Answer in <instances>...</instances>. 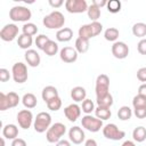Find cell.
Here are the masks:
<instances>
[{
	"instance_id": "cell-1",
	"label": "cell",
	"mask_w": 146,
	"mask_h": 146,
	"mask_svg": "<svg viewBox=\"0 0 146 146\" xmlns=\"http://www.w3.org/2000/svg\"><path fill=\"white\" fill-rule=\"evenodd\" d=\"M42 23L49 30H60L65 24V17L60 11L54 10L43 17Z\"/></svg>"
},
{
	"instance_id": "cell-2",
	"label": "cell",
	"mask_w": 146,
	"mask_h": 146,
	"mask_svg": "<svg viewBox=\"0 0 146 146\" xmlns=\"http://www.w3.org/2000/svg\"><path fill=\"white\" fill-rule=\"evenodd\" d=\"M102 31H103L102 23L91 22L89 24H84V25L80 26L78 33H79V38H82V39H86V40H90L91 38H95L97 35H99Z\"/></svg>"
},
{
	"instance_id": "cell-3",
	"label": "cell",
	"mask_w": 146,
	"mask_h": 146,
	"mask_svg": "<svg viewBox=\"0 0 146 146\" xmlns=\"http://www.w3.org/2000/svg\"><path fill=\"white\" fill-rule=\"evenodd\" d=\"M65 132H66V125L64 123L56 122V123L51 124L50 128L47 130L46 139L48 143H51V144L58 143L62 139V137L65 135Z\"/></svg>"
},
{
	"instance_id": "cell-4",
	"label": "cell",
	"mask_w": 146,
	"mask_h": 146,
	"mask_svg": "<svg viewBox=\"0 0 146 146\" xmlns=\"http://www.w3.org/2000/svg\"><path fill=\"white\" fill-rule=\"evenodd\" d=\"M51 125V115L47 112H40L36 114L34 122H33V128L38 133L47 132V130Z\"/></svg>"
},
{
	"instance_id": "cell-5",
	"label": "cell",
	"mask_w": 146,
	"mask_h": 146,
	"mask_svg": "<svg viewBox=\"0 0 146 146\" xmlns=\"http://www.w3.org/2000/svg\"><path fill=\"white\" fill-rule=\"evenodd\" d=\"M32 17V13L27 7L14 6L9 10V18L13 22H27Z\"/></svg>"
},
{
	"instance_id": "cell-6",
	"label": "cell",
	"mask_w": 146,
	"mask_h": 146,
	"mask_svg": "<svg viewBox=\"0 0 146 146\" xmlns=\"http://www.w3.org/2000/svg\"><path fill=\"white\" fill-rule=\"evenodd\" d=\"M11 76L16 83H24L27 81V66L22 62H17L11 67Z\"/></svg>"
},
{
	"instance_id": "cell-7",
	"label": "cell",
	"mask_w": 146,
	"mask_h": 146,
	"mask_svg": "<svg viewBox=\"0 0 146 146\" xmlns=\"http://www.w3.org/2000/svg\"><path fill=\"white\" fill-rule=\"evenodd\" d=\"M81 124L86 130L90 132H98L100 129H103V121L96 116H92L91 114H86L82 116Z\"/></svg>"
},
{
	"instance_id": "cell-8",
	"label": "cell",
	"mask_w": 146,
	"mask_h": 146,
	"mask_svg": "<svg viewBox=\"0 0 146 146\" xmlns=\"http://www.w3.org/2000/svg\"><path fill=\"white\" fill-rule=\"evenodd\" d=\"M103 135L105 138L110 140H121L125 136V132L123 130H120L116 124L108 123L105 127H103Z\"/></svg>"
},
{
	"instance_id": "cell-9",
	"label": "cell",
	"mask_w": 146,
	"mask_h": 146,
	"mask_svg": "<svg viewBox=\"0 0 146 146\" xmlns=\"http://www.w3.org/2000/svg\"><path fill=\"white\" fill-rule=\"evenodd\" d=\"M96 97H102L110 92V78L106 74H99L96 79V86H95Z\"/></svg>"
},
{
	"instance_id": "cell-10",
	"label": "cell",
	"mask_w": 146,
	"mask_h": 146,
	"mask_svg": "<svg viewBox=\"0 0 146 146\" xmlns=\"http://www.w3.org/2000/svg\"><path fill=\"white\" fill-rule=\"evenodd\" d=\"M88 3L86 0H67L65 1V8L71 14H81L88 10Z\"/></svg>"
},
{
	"instance_id": "cell-11",
	"label": "cell",
	"mask_w": 146,
	"mask_h": 146,
	"mask_svg": "<svg viewBox=\"0 0 146 146\" xmlns=\"http://www.w3.org/2000/svg\"><path fill=\"white\" fill-rule=\"evenodd\" d=\"M18 32L19 30L16 24H6L0 31V38L6 42H10L18 35Z\"/></svg>"
},
{
	"instance_id": "cell-12",
	"label": "cell",
	"mask_w": 146,
	"mask_h": 146,
	"mask_svg": "<svg viewBox=\"0 0 146 146\" xmlns=\"http://www.w3.org/2000/svg\"><path fill=\"white\" fill-rule=\"evenodd\" d=\"M16 120L18 122V125L24 129V130H27L32 123L34 122L33 121V114L30 110H22L17 113V116H16Z\"/></svg>"
},
{
	"instance_id": "cell-13",
	"label": "cell",
	"mask_w": 146,
	"mask_h": 146,
	"mask_svg": "<svg viewBox=\"0 0 146 146\" xmlns=\"http://www.w3.org/2000/svg\"><path fill=\"white\" fill-rule=\"evenodd\" d=\"M112 55L117 59H124L129 55V47L123 41H116L112 44Z\"/></svg>"
},
{
	"instance_id": "cell-14",
	"label": "cell",
	"mask_w": 146,
	"mask_h": 146,
	"mask_svg": "<svg viewBox=\"0 0 146 146\" xmlns=\"http://www.w3.org/2000/svg\"><path fill=\"white\" fill-rule=\"evenodd\" d=\"M78 51L75 50V48L73 47H64L60 49L59 51V57L60 59L64 62V63H67V64H71V63H74L76 62L78 59Z\"/></svg>"
},
{
	"instance_id": "cell-15",
	"label": "cell",
	"mask_w": 146,
	"mask_h": 146,
	"mask_svg": "<svg viewBox=\"0 0 146 146\" xmlns=\"http://www.w3.org/2000/svg\"><path fill=\"white\" fill-rule=\"evenodd\" d=\"M68 138H70L71 143L75 144V145H80L84 141L86 135H84V131L80 127L74 125V127L70 128V130H68Z\"/></svg>"
},
{
	"instance_id": "cell-16",
	"label": "cell",
	"mask_w": 146,
	"mask_h": 146,
	"mask_svg": "<svg viewBox=\"0 0 146 146\" xmlns=\"http://www.w3.org/2000/svg\"><path fill=\"white\" fill-rule=\"evenodd\" d=\"M81 107L76 104V103H74V104H70L68 106H66L65 108H64V115H65V117L68 120V121H71V122H75L79 117H80V115H81Z\"/></svg>"
},
{
	"instance_id": "cell-17",
	"label": "cell",
	"mask_w": 146,
	"mask_h": 146,
	"mask_svg": "<svg viewBox=\"0 0 146 146\" xmlns=\"http://www.w3.org/2000/svg\"><path fill=\"white\" fill-rule=\"evenodd\" d=\"M24 57H25V60H26V63H27L29 66L36 67V66L40 65L41 58H40V55L36 52V50H34V49L26 50L25 54H24Z\"/></svg>"
},
{
	"instance_id": "cell-18",
	"label": "cell",
	"mask_w": 146,
	"mask_h": 146,
	"mask_svg": "<svg viewBox=\"0 0 146 146\" xmlns=\"http://www.w3.org/2000/svg\"><path fill=\"white\" fill-rule=\"evenodd\" d=\"M41 97L42 99L44 100V103L47 104L48 102H50L51 99L56 98V97H59L58 96V90L56 87L54 86H47L42 89V92H41Z\"/></svg>"
},
{
	"instance_id": "cell-19",
	"label": "cell",
	"mask_w": 146,
	"mask_h": 146,
	"mask_svg": "<svg viewBox=\"0 0 146 146\" xmlns=\"http://www.w3.org/2000/svg\"><path fill=\"white\" fill-rule=\"evenodd\" d=\"M2 136H3L5 138L11 139V140L18 138V137H17V136H18V128H17V125H16V124H13V123L6 124V125L2 128Z\"/></svg>"
},
{
	"instance_id": "cell-20",
	"label": "cell",
	"mask_w": 146,
	"mask_h": 146,
	"mask_svg": "<svg viewBox=\"0 0 146 146\" xmlns=\"http://www.w3.org/2000/svg\"><path fill=\"white\" fill-rule=\"evenodd\" d=\"M87 97V91L83 87L81 86H76L74 88H72L71 90V98L75 102V103H80V102H83Z\"/></svg>"
},
{
	"instance_id": "cell-21",
	"label": "cell",
	"mask_w": 146,
	"mask_h": 146,
	"mask_svg": "<svg viewBox=\"0 0 146 146\" xmlns=\"http://www.w3.org/2000/svg\"><path fill=\"white\" fill-rule=\"evenodd\" d=\"M73 38V31L70 27H63L56 32V39L59 42H68Z\"/></svg>"
},
{
	"instance_id": "cell-22",
	"label": "cell",
	"mask_w": 146,
	"mask_h": 146,
	"mask_svg": "<svg viewBox=\"0 0 146 146\" xmlns=\"http://www.w3.org/2000/svg\"><path fill=\"white\" fill-rule=\"evenodd\" d=\"M22 103H23L24 107H26L27 110H31V108H34V107L36 106L38 99H36V97H35L33 94L27 92V94H25V95L23 96Z\"/></svg>"
},
{
	"instance_id": "cell-23",
	"label": "cell",
	"mask_w": 146,
	"mask_h": 146,
	"mask_svg": "<svg viewBox=\"0 0 146 146\" xmlns=\"http://www.w3.org/2000/svg\"><path fill=\"white\" fill-rule=\"evenodd\" d=\"M33 43V38L32 36H29V35H25V34H21L18 35V39H17V44L21 49H25V50H29L30 47L32 46Z\"/></svg>"
},
{
	"instance_id": "cell-24",
	"label": "cell",
	"mask_w": 146,
	"mask_h": 146,
	"mask_svg": "<svg viewBox=\"0 0 146 146\" xmlns=\"http://www.w3.org/2000/svg\"><path fill=\"white\" fill-rule=\"evenodd\" d=\"M96 102H97V105L98 106H102V107H107V108H111V106L113 105L114 100H113V96L111 95V92L102 96V97H96Z\"/></svg>"
},
{
	"instance_id": "cell-25",
	"label": "cell",
	"mask_w": 146,
	"mask_h": 146,
	"mask_svg": "<svg viewBox=\"0 0 146 146\" xmlns=\"http://www.w3.org/2000/svg\"><path fill=\"white\" fill-rule=\"evenodd\" d=\"M132 138L137 143H143L144 140H146V128L143 125L135 128L132 131Z\"/></svg>"
},
{
	"instance_id": "cell-26",
	"label": "cell",
	"mask_w": 146,
	"mask_h": 146,
	"mask_svg": "<svg viewBox=\"0 0 146 146\" xmlns=\"http://www.w3.org/2000/svg\"><path fill=\"white\" fill-rule=\"evenodd\" d=\"M132 34L137 38H140V39H145L146 36V24L145 23H136L133 24L132 26Z\"/></svg>"
},
{
	"instance_id": "cell-27",
	"label": "cell",
	"mask_w": 146,
	"mask_h": 146,
	"mask_svg": "<svg viewBox=\"0 0 146 146\" xmlns=\"http://www.w3.org/2000/svg\"><path fill=\"white\" fill-rule=\"evenodd\" d=\"M75 50L78 51V54H84L89 50V40L82 39V38H78L75 40V46H74Z\"/></svg>"
},
{
	"instance_id": "cell-28",
	"label": "cell",
	"mask_w": 146,
	"mask_h": 146,
	"mask_svg": "<svg viewBox=\"0 0 146 146\" xmlns=\"http://www.w3.org/2000/svg\"><path fill=\"white\" fill-rule=\"evenodd\" d=\"M95 114H96V117H98L99 120L102 121H105V120H108L112 115V112L110 108L107 107H102V106H97V108H95Z\"/></svg>"
},
{
	"instance_id": "cell-29",
	"label": "cell",
	"mask_w": 146,
	"mask_h": 146,
	"mask_svg": "<svg viewBox=\"0 0 146 146\" xmlns=\"http://www.w3.org/2000/svg\"><path fill=\"white\" fill-rule=\"evenodd\" d=\"M119 35H120V32H119V30H117L116 27H108V29H106L105 32H104V38H105V40L111 41V42H116Z\"/></svg>"
},
{
	"instance_id": "cell-30",
	"label": "cell",
	"mask_w": 146,
	"mask_h": 146,
	"mask_svg": "<svg viewBox=\"0 0 146 146\" xmlns=\"http://www.w3.org/2000/svg\"><path fill=\"white\" fill-rule=\"evenodd\" d=\"M132 116V110L129 106H121L117 111V117L121 121H128Z\"/></svg>"
},
{
	"instance_id": "cell-31",
	"label": "cell",
	"mask_w": 146,
	"mask_h": 146,
	"mask_svg": "<svg viewBox=\"0 0 146 146\" xmlns=\"http://www.w3.org/2000/svg\"><path fill=\"white\" fill-rule=\"evenodd\" d=\"M87 14H88V17L91 19V22H98V18L100 17V9L98 7H96L95 5H90L88 7V10H87Z\"/></svg>"
},
{
	"instance_id": "cell-32",
	"label": "cell",
	"mask_w": 146,
	"mask_h": 146,
	"mask_svg": "<svg viewBox=\"0 0 146 146\" xmlns=\"http://www.w3.org/2000/svg\"><path fill=\"white\" fill-rule=\"evenodd\" d=\"M43 52H44L47 56H49V57L55 56V55L58 52V43L55 42L54 40H50V41L46 44V47H44V49H43Z\"/></svg>"
},
{
	"instance_id": "cell-33",
	"label": "cell",
	"mask_w": 146,
	"mask_h": 146,
	"mask_svg": "<svg viewBox=\"0 0 146 146\" xmlns=\"http://www.w3.org/2000/svg\"><path fill=\"white\" fill-rule=\"evenodd\" d=\"M22 32H23V34H25V35L33 36V35H35V34L38 33V26H36L35 24H33V23L27 22V23H25V24L22 26Z\"/></svg>"
},
{
	"instance_id": "cell-34",
	"label": "cell",
	"mask_w": 146,
	"mask_h": 146,
	"mask_svg": "<svg viewBox=\"0 0 146 146\" xmlns=\"http://www.w3.org/2000/svg\"><path fill=\"white\" fill-rule=\"evenodd\" d=\"M6 97H7V103H8V107L9 108L16 107L18 105L19 100H21L19 96L14 91H9L8 94H6Z\"/></svg>"
},
{
	"instance_id": "cell-35",
	"label": "cell",
	"mask_w": 146,
	"mask_h": 146,
	"mask_svg": "<svg viewBox=\"0 0 146 146\" xmlns=\"http://www.w3.org/2000/svg\"><path fill=\"white\" fill-rule=\"evenodd\" d=\"M50 40H51V39H49V36H47V35H44V34H39V35H36L34 42H35V46H36L38 49L43 50L44 47H46V44H47Z\"/></svg>"
},
{
	"instance_id": "cell-36",
	"label": "cell",
	"mask_w": 146,
	"mask_h": 146,
	"mask_svg": "<svg viewBox=\"0 0 146 146\" xmlns=\"http://www.w3.org/2000/svg\"><path fill=\"white\" fill-rule=\"evenodd\" d=\"M121 1H117V0H110L107 1V5H106V8L110 13L112 14H116L121 10Z\"/></svg>"
},
{
	"instance_id": "cell-37",
	"label": "cell",
	"mask_w": 146,
	"mask_h": 146,
	"mask_svg": "<svg viewBox=\"0 0 146 146\" xmlns=\"http://www.w3.org/2000/svg\"><path fill=\"white\" fill-rule=\"evenodd\" d=\"M81 110H82V112H84L86 114H90L92 111H95V104H94V102H92L91 99L86 98V99L82 102Z\"/></svg>"
},
{
	"instance_id": "cell-38",
	"label": "cell",
	"mask_w": 146,
	"mask_h": 146,
	"mask_svg": "<svg viewBox=\"0 0 146 146\" xmlns=\"http://www.w3.org/2000/svg\"><path fill=\"white\" fill-rule=\"evenodd\" d=\"M47 107H48V110H50V111H52V112L58 111V110L62 107V99H60L59 97H56V98L51 99L50 102L47 103Z\"/></svg>"
},
{
	"instance_id": "cell-39",
	"label": "cell",
	"mask_w": 146,
	"mask_h": 146,
	"mask_svg": "<svg viewBox=\"0 0 146 146\" xmlns=\"http://www.w3.org/2000/svg\"><path fill=\"white\" fill-rule=\"evenodd\" d=\"M132 106H133V108L146 107V98L140 96V95H136L132 98Z\"/></svg>"
},
{
	"instance_id": "cell-40",
	"label": "cell",
	"mask_w": 146,
	"mask_h": 146,
	"mask_svg": "<svg viewBox=\"0 0 146 146\" xmlns=\"http://www.w3.org/2000/svg\"><path fill=\"white\" fill-rule=\"evenodd\" d=\"M6 110H9L7 97H6V94L0 92V111H6Z\"/></svg>"
},
{
	"instance_id": "cell-41",
	"label": "cell",
	"mask_w": 146,
	"mask_h": 146,
	"mask_svg": "<svg viewBox=\"0 0 146 146\" xmlns=\"http://www.w3.org/2000/svg\"><path fill=\"white\" fill-rule=\"evenodd\" d=\"M10 79V73L7 68H0V81L1 82H7Z\"/></svg>"
},
{
	"instance_id": "cell-42",
	"label": "cell",
	"mask_w": 146,
	"mask_h": 146,
	"mask_svg": "<svg viewBox=\"0 0 146 146\" xmlns=\"http://www.w3.org/2000/svg\"><path fill=\"white\" fill-rule=\"evenodd\" d=\"M133 114L136 115L137 119H145L146 117V107L133 108Z\"/></svg>"
},
{
	"instance_id": "cell-43",
	"label": "cell",
	"mask_w": 146,
	"mask_h": 146,
	"mask_svg": "<svg viewBox=\"0 0 146 146\" xmlns=\"http://www.w3.org/2000/svg\"><path fill=\"white\" fill-rule=\"evenodd\" d=\"M137 50L140 55H146V39H141L137 43Z\"/></svg>"
},
{
	"instance_id": "cell-44",
	"label": "cell",
	"mask_w": 146,
	"mask_h": 146,
	"mask_svg": "<svg viewBox=\"0 0 146 146\" xmlns=\"http://www.w3.org/2000/svg\"><path fill=\"white\" fill-rule=\"evenodd\" d=\"M137 79H138L140 82L146 83V67H140V68L137 71Z\"/></svg>"
},
{
	"instance_id": "cell-45",
	"label": "cell",
	"mask_w": 146,
	"mask_h": 146,
	"mask_svg": "<svg viewBox=\"0 0 146 146\" xmlns=\"http://www.w3.org/2000/svg\"><path fill=\"white\" fill-rule=\"evenodd\" d=\"M10 146H27V144L23 138H16V139H14L11 141Z\"/></svg>"
},
{
	"instance_id": "cell-46",
	"label": "cell",
	"mask_w": 146,
	"mask_h": 146,
	"mask_svg": "<svg viewBox=\"0 0 146 146\" xmlns=\"http://www.w3.org/2000/svg\"><path fill=\"white\" fill-rule=\"evenodd\" d=\"M49 5L52 8H59L60 6L64 5V1L63 0H49Z\"/></svg>"
},
{
	"instance_id": "cell-47",
	"label": "cell",
	"mask_w": 146,
	"mask_h": 146,
	"mask_svg": "<svg viewBox=\"0 0 146 146\" xmlns=\"http://www.w3.org/2000/svg\"><path fill=\"white\" fill-rule=\"evenodd\" d=\"M92 5H95L96 7H98L100 9V8H103V7H105L107 5V1L106 0H94Z\"/></svg>"
},
{
	"instance_id": "cell-48",
	"label": "cell",
	"mask_w": 146,
	"mask_h": 146,
	"mask_svg": "<svg viewBox=\"0 0 146 146\" xmlns=\"http://www.w3.org/2000/svg\"><path fill=\"white\" fill-rule=\"evenodd\" d=\"M138 95H140V96H143V97L146 98V83H143V84L139 86V88H138Z\"/></svg>"
},
{
	"instance_id": "cell-49",
	"label": "cell",
	"mask_w": 146,
	"mask_h": 146,
	"mask_svg": "<svg viewBox=\"0 0 146 146\" xmlns=\"http://www.w3.org/2000/svg\"><path fill=\"white\" fill-rule=\"evenodd\" d=\"M84 146H98V145H97V141L95 139L90 138V139H87L84 141Z\"/></svg>"
},
{
	"instance_id": "cell-50",
	"label": "cell",
	"mask_w": 146,
	"mask_h": 146,
	"mask_svg": "<svg viewBox=\"0 0 146 146\" xmlns=\"http://www.w3.org/2000/svg\"><path fill=\"white\" fill-rule=\"evenodd\" d=\"M56 146H71V143L66 139H60L58 143H56Z\"/></svg>"
},
{
	"instance_id": "cell-51",
	"label": "cell",
	"mask_w": 146,
	"mask_h": 146,
	"mask_svg": "<svg viewBox=\"0 0 146 146\" xmlns=\"http://www.w3.org/2000/svg\"><path fill=\"white\" fill-rule=\"evenodd\" d=\"M121 146H136V144L132 140H125V141H123V144Z\"/></svg>"
},
{
	"instance_id": "cell-52",
	"label": "cell",
	"mask_w": 146,
	"mask_h": 146,
	"mask_svg": "<svg viewBox=\"0 0 146 146\" xmlns=\"http://www.w3.org/2000/svg\"><path fill=\"white\" fill-rule=\"evenodd\" d=\"M1 146H5V137L1 138Z\"/></svg>"
}]
</instances>
